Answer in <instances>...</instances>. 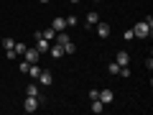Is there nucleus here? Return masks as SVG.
<instances>
[{
  "label": "nucleus",
  "mask_w": 153,
  "mask_h": 115,
  "mask_svg": "<svg viewBox=\"0 0 153 115\" xmlns=\"http://www.w3.org/2000/svg\"><path fill=\"white\" fill-rule=\"evenodd\" d=\"M3 46H5V51H8V49H13V46H16V38L5 36V38H3Z\"/></svg>",
  "instance_id": "obj_17"
},
{
  "label": "nucleus",
  "mask_w": 153,
  "mask_h": 115,
  "mask_svg": "<svg viewBox=\"0 0 153 115\" xmlns=\"http://www.w3.org/2000/svg\"><path fill=\"white\" fill-rule=\"evenodd\" d=\"M38 3H49V0H38Z\"/></svg>",
  "instance_id": "obj_25"
},
{
  "label": "nucleus",
  "mask_w": 153,
  "mask_h": 115,
  "mask_svg": "<svg viewBox=\"0 0 153 115\" xmlns=\"http://www.w3.org/2000/svg\"><path fill=\"white\" fill-rule=\"evenodd\" d=\"M97 97L102 100V102H105V108H107V105L115 100V95H112V90H100V95H97Z\"/></svg>",
  "instance_id": "obj_6"
},
{
  "label": "nucleus",
  "mask_w": 153,
  "mask_h": 115,
  "mask_svg": "<svg viewBox=\"0 0 153 115\" xmlns=\"http://www.w3.org/2000/svg\"><path fill=\"white\" fill-rule=\"evenodd\" d=\"M28 66H31V64H28V61H26V59H23V61H21V64H18V69H21V74H28Z\"/></svg>",
  "instance_id": "obj_22"
},
{
  "label": "nucleus",
  "mask_w": 153,
  "mask_h": 115,
  "mask_svg": "<svg viewBox=\"0 0 153 115\" xmlns=\"http://www.w3.org/2000/svg\"><path fill=\"white\" fill-rule=\"evenodd\" d=\"M26 49H28V46L26 44H18V41H16V46H13V51H16L18 56H23V51H26Z\"/></svg>",
  "instance_id": "obj_20"
},
{
  "label": "nucleus",
  "mask_w": 153,
  "mask_h": 115,
  "mask_svg": "<svg viewBox=\"0 0 153 115\" xmlns=\"http://www.w3.org/2000/svg\"><path fill=\"white\" fill-rule=\"evenodd\" d=\"M23 59H26L28 64H38V59H41V54H38V51L33 49V46H28V49L23 51Z\"/></svg>",
  "instance_id": "obj_4"
},
{
  "label": "nucleus",
  "mask_w": 153,
  "mask_h": 115,
  "mask_svg": "<svg viewBox=\"0 0 153 115\" xmlns=\"http://www.w3.org/2000/svg\"><path fill=\"white\" fill-rule=\"evenodd\" d=\"M26 95H31V97H41V84L31 82V84L26 87Z\"/></svg>",
  "instance_id": "obj_8"
},
{
  "label": "nucleus",
  "mask_w": 153,
  "mask_h": 115,
  "mask_svg": "<svg viewBox=\"0 0 153 115\" xmlns=\"http://www.w3.org/2000/svg\"><path fill=\"white\" fill-rule=\"evenodd\" d=\"M51 28H54L56 33H59V31H64V28H66V18H61V16H56L54 21H51Z\"/></svg>",
  "instance_id": "obj_7"
},
{
  "label": "nucleus",
  "mask_w": 153,
  "mask_h": 115,
  "mask_svg": "<svg viewBox=\"0 0 153 115\" xmlns=\"http://www.w3.org/2000/svg\"><path fill=\"white\" fill-rule=\"evenodd\" d=\"M49 46H51V41H46L44 36H41V31L36 33V44H33V49L38 51V54H46V51H49Z\"/></svg>",
  "instance_id": "obj_3"
},
{
  "label": "nucleus",
  "mask_w": 153,
  "mask_h": 115,
  "mask_svg": "<svg viewBox=\"0 0 153 115\" xmlns=\"http://www.w3.org/2000/svg\"><path fill=\"white\" fill-rule=\"evenodd\" d=\"M36 79H38V84H41V87H49V84L54 82V77H51V72H49V69H41Z\"/></svg>",
  "instance_id": "obj_5"
},
{
  "label": "nucleus",
  "mask_w": 153,
  "mask_h": 115,
  "mask_svg": "<svg viewBox=\"0 0 153 115\" xmlns=\"http://www.w3.org/2000/svg\"><path fill=\"white\" fill-rule=\"evenodd\" d=\"M66 26H76V16H69V18H66Z\"/></svg>",
  "instance_id": "obj_23"
},
{
  "label": "nucleus",
  "mask_w": 153,
  "mask_h": 115,
  "mask_svg": "<svg viewBox=\"0 0 153 115\" xmlns=\"http://www.w3.org/2000/svg\"><path fill=\"white\" fill-rule=\"evenodd\" d=\"M89 110H92V113H102V110H105V102H102L100 97H94L92 105H89Z\"/></svg>",
  "instance_id": "obj_12"
},
{
  "label": "nucleus",
  "mask_w": 153,
  "mask_h": 115,
  "mask_svg": "<svg viewBox=\"0 0 153 115\" xmlns=\"http://www.w3.org/2000/svg\"><path fill=\"white\" fill-rule=\"evenodd\" d=\"M94 28H97V36L100 38H107L110 36V26H107V23H97Z\"/></svg>",
  "instance_id": "obj_11"
},
{
  "label": "nucleus",
  "mask_w": 153,
  "mask_h": 115,
  "mask_svg": "<svg viewBox=\"0 0 153 115\" xmlns=\"http://www.w3.org/2000/svg\"><path fill=\"white\" fill-rule=\"evenodd\" d=\"M41 36H44L46 41H51V44H54V38H56V31L49 26V28H44V31H41Z\"/></svg>",
  "instance_id": "obj_13"
},
{
  "label": "nucleus",
  "mask_w": 153,
  "mask_h": 115,
  "mask_svg": "<svg viewBox=\"0 0 153 115\" xmlns=\"http://www.w3.org/2000/svg\"><path fill=\"white\" fill-rule=\"evenodd\" d=\"M38 72H41V66H38V64H31V66H28V77H33V79L38 77Z\"/></svg>",
  "instance_id": "obj_16"
},
{
  "label": "nucleus",
  "mask_w": 153,
  "mask_h": 115,
  "mask_svg": "<svg viewBox=\"0 0 153 115\" xmlns=\"http://www.w3.org/2000/svg\"><path fill=\"white\" fill-rule=\"evenodd\" d=\"M49 54L54 56V59H61V56H64V49H61V44H51V46H49Z\"/></svg>",
  "instance_id": "obj_9"
},
{
  "label": "nucleus",
  "mask_w": 153,
  "mask_h": 115,
  "mask_svg": "<svg viewBox=\"0 0 153 115\" xmlns=\"http://www.w3.org/2000/svg\"><path fill=\"white\" fill-rule=\"evenodd\" d=\"M107 72H110V74H117V72H120V64H117V61H110V64H107Z\"/></svg>",
  "instance_id": "obj_18"
},
{
  "label": "nucleus",
  "mask_w": 153,
  "mask_h": 115,
  "mask_svg": "<svg viewBox=\"0 0 153 115\" xmlns=\"http://www.w3.org/2000/svg\"><path fill=\"white\" fill-rule=\"evenodd\" d=\"M123 38H125V41H133V38H135V33H133V28H125V33H123Z\"/></svg>",
  "instance_id": "obj_21"
},
{
  "label": "nucleus",
  "mask_w": 153,
  "mask_h": 115,
  "mask_svg": "<svg viewBox=\"0 0 153 115\" xmlns=\"http://www.w3.org/2000/svg\"><path fill=\"white\" fill-rule=\"evenodd\" d=\"M97 23H100V16L94 10H89L87 13V26H97Z\"/></svg>",
  "instance_id": "obj_14"
},
{
  "label": "nucleus",
  "mask_w": 153,
  "mask_h": 115,
  "mask_svg": "<svg viewBox=\"0 0 153 115\" xmlns=\"http://www.w3.org/2000/svg\"><path fill=\"white\" fill-rule=\"evenodd\" d=\"M38 105H41V97H31V95H26V100H23V110H26V113H36Z\"/></svg>",
  "instance_id": "obj_2"
},
{
  "label": "nucleus",
  "mask_w": 153,
  "mask_h": 115,
  "mask_svg": "<svg viewBox=\"0 0 153 115\" xmlns=\"http://www.w3.org/2000/svg\"><path fill=\"white\" fill-rule=\"evenodd\" d=\"M69 3H71V5H76V3H79V0H69Z\"/></svg>",
  "instance_id": "obj_24"
},
{
  "label": "nucleus",
  "mask_w": 153,
  "mask_h": 115,
  "mask_svg": "<svg viewBox=\"0 0 153 115\" xmlns=\"http://www.w3.org/2000/svg\"><path fill=\"white\" fill-rule=\"evenodd\" d=\"M151 31H153V18H151V16H148L146 21H140V23H135V26H133L135 38H148V36H151Z\"/></svg>",
  "instance_id": "obj_1"
},
{
  "label": "nucleus",
  "mask_w": 153,
  "mask_h": 115,
  "mask_svg": "<svg viewBox=\"0 0 153 115\" xmlns=\"http://www.w3.org/2000/svg\"><path fill=\"white\" fill-rule=\"evenodd\" d=\"M94 3H100V0H94Z\"/></svg>",
  "instance_id": "obj_26"
},
{
  "label": "nucleus",
  "mask_w": 153,
  "mask_h": 115,
  "mask_svg": "<svg viewBox=\"0 0 153 115\" xmlns=\"http://www.w3.org/2000/svg\"><path fill=\"white\" fill-rule=\"evenodd\" d=\"M61 49H64V54H74V51H76V46L71 44V41H66V44L61 46Z\"/></svg>",
  "instance_id": "obj_19"
},
{
  "label": "nucleus",
  "mask_w": 153,
  "mask_h": 115,
  "mask_svg": "<svg viewBox=\"0 0 153 115\" xmlns=\"http://www.w3.org/2000/svg\"><path fill=\"white\" fill-rule=\"evenodd\" d=\"M115 61H117L120 66H128V64H130V56H128V51H117V56H115Z\"/></svg>",
  "instance_id": "obj_10"
},
{
  "label": "nucleus",
  "mask_w": 153,
  "mask_h": 115,
  "mask_svg": "<svg viewBox=\"0 0 153 115\" xmlns=\"http://www.w3.org/2000/svg\"><path fill=\"white\" fill-rule=\"evenodd\" d=\"M54 41H56V44H61V46H64L66 41H69V36H66L64 31H59V33H56V38H54Z\"/></svg>",
  "instance_id": "obj_15"
}]
</instances>
